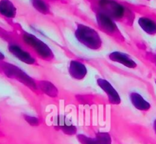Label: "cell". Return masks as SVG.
<instances>
[{
  "mask_svg": "<svg viewBox=\"0 0 156 144\" xmlns=\"http://www.w3.org/2000/svg\"><path fill=\"white\" fill-rule=\"evenodd\" d=\"M146 1H149V0H146Z\"/></svg>",
  "mask_w": 156,
  "mask_h": 144,
  "instance_id": "cell-20",
  "label": "cell"
},
{
  "mask_svg": "<svg viewBox=\"0 0 156 144\" xmlns=\"http://www.w3.org/2000/svg\"><path fill=\"white\" fill-rule=\"evenodd\" d=\"M4 59H5V55H3V53H2V52H0V61H4Z\"/></svg>",
  "mask_w": 156,
  "mask_h": 144,
  "instance_id": "cell-18",
  "label": "cell"
},
{
  "mask_svg": "<svg viewBox=\"0 0 156 144\" xmlns=\"http://www.w3.org/2000/svg\"><path fill=\"white\" fill-rule=\"evenodd\" d=\"M33 8L43 15H48L51 13L50 5L45 0H30Z\"/></svg>",
  "mask_w": 156,
  "mask_h": 144,
  "instance_id": "cell-15",
  "label": "cell"
},
{
  "mask_svg": "<svg viewBox=\"0 0 156 144\" xmlns=\"http://www.w3.org/2000/svg\"><path fill=\"white\" fill-rule=\"evenodd\" d=\"M96 11L110 17L114 21H123L131 18V12L126 5L115 0H94Z\"/></svg>",
  "mask_w": 156,
  "mask_h": 144,
  "instance_id": "cell-1",
  "label": "cell"
},
{
  "mask_svg": "<svg viewBox=\"0 0 156 144\" xmlns=\"http://www.w3.org/2000/svg\"><path fill=\"white\" fill-rule=\"evenodd\" d=\"M8 50L15 58L25 64H30V65L36 64L34 57L29 52L24 49L22 46L16 43L10 42L8 45Z\"/></svg>",
  "mask_w": 156,
  "mask_h": 144,
  "instance_id": "cell-6",
  "label": "cell"
},
{
  "mask_svg": "<svg viewBox=\"0 0 156 144\" xmlns=\"http://www.w3.org/2000/svg\"><path fill=\"white\" fill-rule=\"evenodd\" d=\"M37 90L41 91L43 94L51 98H55L58 96V90L52 82L49 81H40L37 82Z\"/></svg>",
  "mask_w": 156,
  "mask_h": 144,
  "instance_id": "cell-13",
  "label": "cell"
},
{
  "mask_svg": "<svg viewBox=\"0 0 156 144\" xmlns=\"http://www.w3.org/2000/svg\"><path fill=\"white\" fill-rule=\"evenodd\" d=\"M130 101L136 109L141 111H147L150 110L151 104L137 92H132L129 94Z\"/></svg>",
  "mask_w": 156,
  "mask_h": 144,
  "instance_id": "cell-12",
  "label": "cell"
},
{
  "mask_svg": "<svg viewBox=\"0 0 156 144\" xmlns=\"http://www.w3.org/2000/svg\"><path fill=\"white\" fill-rule=\"evenodd\" d=\"M74 35L80 44L91 50H99L103 45V39L100 34L97 30L89 25L76 24Z\"/></svg>",
  "mask_w": 156,
  "mask_h": 144,
  "instance_id": "cell-2",
  "label": "cell"
},
{
  "mask_svg": "<svg viewBox=\"0 0 156 144\" xmlns=\"http://www.w3.org/2000/svg\"><path fill=\"white\" fill-rule=\"evenodd\" d=\"M0 73L6 77L16 80L32 91H37V82L17 65L7 61H0Z\"/></svg>",
  "mask_w": 156,
  "mask_h": 144,
  "instance_id": "cell-3",
  "label": "cell"
},
{
  "mask_svg": "<svg viewBox=\"0 0 156 144\" xmlns=\"http://www.w3.org/2000/svg\"><path fill=\"white\" fill-rule=\"evenodd\" d=\"M68 72L72 78L80 81L86 77L87 74V68L86 65L81 61L72 60L69 64Z\"/></svg>",
  "mask_w": 156,
  "mask_h": 144,
  "instance_id": "cell-9",
  "label": "cell"
},
{
  "mask_svg": "<svg viewBox=\"0 0 156 144\" xmlns=\"http://www.w3.org/2000/svg\"><path fill=\"white\" fill-rule=\"evenodd\" d=\"M24 118H25V121H26L29 125L32 126V127H36V126H38L39 124H40V120L34 116L24 115Z\"/></svg>",
  "mask_w": 156,
  "mask_h": 144,
  "instance_id": "cell-17",
  "label": "cell"
},
{
  "mask_svg": "<svg viewBox=\"0 0 156 144\" xmlns=\"http://www.w3.org/2000/svg\"><path fill=\"white\" fill-rule=\"evenodd\" d=\"M17 9L11 0H0V16L8 20L15 19Z\"/></svg>",
  "mask_w": 156,
  "mask_h": 144,
  "instance_id": "cell-11",
  "label": "cell"
},
{
  "mask_svg": "<svg viewBox=\"0 0 156 144\" xmlns=\"http://www.w3.org/2000/svg\"><path fill=\"white\" fill-rule=\"evenodd\" d=\"M109 58L110 61L122 64L128 68H135L137 67L136 61L129 55L124 52H119V51L112 52L109 55Z\"/></svg>",
  "mask_w": 156,
  "mask_h": 144,
  "instance_id": "cell-10",
  "label": "cell"
},
{
  "mask_svg": "<svg viewBox=\"0 0 156 144\" xmlns=\"http://www.w3.org/2000/svg\"><path fill=\"white\" fill-rule=\"evenodd\" d=\"M54 125L62 131L64 134L69 136L75 135L77 132L76 126L73 125L72 121L68 117L63 114L57 115L55 117L54 119Z\"/></svg>",
  "mask_w": 156,
  "mask_h": 144,
  "instance_id": "cell-8",
  "label": "cell"
},
{
  "mask_svg": "<svg viewBox=\"0 0 156 144\" xmlns=\"http://www.w3.org/2000/svg\"><path fill=\"white\" fill-rule=\"evenodd\" d=\"M97 144H112V138L106 132H99L95 135Z\"/></svg>",
  "mask_w": 156,
  "mask_h": 144,
  "instance_id": "cell-16",
  "label": "cell"
},
{
  "mask_svg": "<svg viewBox=\"0 0 156 144\" xmlns=\"http://www.w3.org/2000/svg\"><path fill=\"white\" fill-rule=\"evenodd\" d=\"M95 16L97 25L99 28L102 30L103 32L109 35H115V34H120L119 28L115 23V21L99 11H96Z\"/></svg>",
  "mask_w": 156,
  "mask_h": 144,
  "instance_id": "cell-5",
  "label": "cell"
},
{
  "mask_svg": "<svg viewBox=\"0 0 156 144\" xmlns=\"http://www.w3.org/2000/svg\"><path fill=\"white\" fill-rule=\"evenodd\" d=\"M22 38L24 43L28 47L31 48L33 52L41 58L46 61H52L55 58L53 51L49 45L41 40L37 36L31 33L23 31L22 34Z\"/></svg>",
  "mask_w": 156,
  "mask_h": 144,
  "instance_id": "cell-4",
  "label": "cell"
},
{
  "mask_svg": "<svg viewBox=\"0 0 156 144\" xmlns=\"http://www.w3.org/2000/svg\"><path fill=\"white\" fill-rule=\"evenodd\" d=\"M138 24L147 34L150 35H154L156 34V22L154 19L146 16H142L138 19Z\"/></svg>",
  "mask_w": 156,
  "mask_h": 144,
  "instance_id": "cell-14",
  "label": "cell"
},
{
  "mask_svg": "<svg viewBox=\"0 0 156 144\" xmlns=\"http://www.w3.org/2000/svg\"><path fill=\"white\" fill-rule=\"evenodd\" d=\"M97 85L102 89V91L106 94L108 100L111 104L119 105L121 103V97L119 93L117 92L115 88L112 84L104 78H97Z\"/></svg>",
  "mask_w": 156,
  "mask_h": 144,
  "instance_id": "cell-7",
  "label": "cell"
},
{
  "mask_svg": "<svg viewBox=\"0 0 156 144\" xmlns=\"http://www.w3.org/2000/svg\"><path fill=\"white\" fill-rule=\"evenodd\" d=\"M154 132H155V133H156V120L154 121Z\"/></svg>",
  "mask_w": 156,
  "mask_h": 144,
  "instance_id": "cell-19",
  "label": "cell"
},
{
  "mask_svg": "<svg viewBox=\"0 0 156 144\" xmlns=\"http://www.w3.org/2000/svg\"><path fill=\"white\" fill-rule=\"evenodd\" d=\"M155 83H156V81H155Z\"/></svg>",
  "mask_w": 156,
  "mask_h": 144,
  "instance_id": "cell-21",
  "label": "cell"
}]
</instances>
